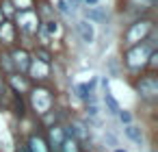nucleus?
<instances>
[{
    "instance_id": "22",
    "label": "nucleus",
    "mask_w": 158,
    "mask_h": 152,
    "mask_svg": "<svg viewBox=\"0 0 158 152\" xmlns=\"http://www.w3.org/2000/svg\"><path fill=\"white\" fill-rule=\"evenodd\" d=\"M54 11H56V13H61V15H72L69 7L65 5V0H54Z\"/></svg>"
},
{
    "instance_id": "18",
    "label": "nucleus",
    "mask_w": 158,
    "mask_h": 152,
    "mask_svg": "<svg viewBox=\"0 0 158 152\" xmlns=\"http://www.w3.org/2000/svg\"><path fill=\"white\" fill-rule=\"evenodd\" d=\"M31 57H33V59H37V61H44V63L52 65V54H50V50H48L46 46H39V48H35V52H33Z\"/></svg>"
},
{
    "instance_id": "14",
    "label": "nucleus",
    "mask_w": 158,
    "mask_h": 152,
    "mask_svg": "<svg viewBox=\"0 0 158 152\" xmlns=\"http://www.w3.org/2000/svg\"><path fill=\"white\" fill-rule=\"evenodd\" d=\"M104 104H106V111L110 113V115H117L119 111H121V106H119V102L115 100V96L108 91V83L104 80Z\"/></svg>"
},
{
    "instance_id": "26",
    "label": "nucleus",
    "mask_w": 158,
    "mask_h": 152,
    "mask_svg": "<svg viewBox=\"0 0 158 152\" xmlns=\"http://www.w3.org/2000/svg\"><path fill=\"white\" fill-rule=\"evenodd\" d=\"M5 87H7V83H5V78H2V76H0V91H2Z\"/></svg>"
},
{
    "instance_id": "11",
    "label": "nucleus",
    "mask_w": 158,
    "mask_h": 152,
    "mask_svg": "<svg viewBox=\"0 0 158 152\" xmlns=\"http://www.w3.org/2000/svg\"><path fill=\"white\" fill-rule=\"evenodd\" d=\"M5 83L11 87V93H28V89H31V80L24 74H18V72L9 74Z\"/></svg>"
},
{
    "instance_id": "20",
    "label": "nucleus",
    "mask_w": 158,
    "mask_h": 152,
    "mask_svg": "<svg viewBox=\"0 0 158 152\" xmlns=\"http://www.w3.org/2000/svg\"><path fill=\"white\" fill-rule=\"evenodd\" d=\"M123 130H126V135H128V137H130V139H132L134 143H139V145H141V141H143V135H141V128H136L134 124H128V126H126Z\"/></svg>"
},
{
    "instance_id": "8",
    "label": "nucleus",
    "mask_w": 158,
    "mask_h": 152,
    "mask_svg": "<svg viewBox=\"0 0 158 152\" xmlns=\"http://www.w3.org/2000/svg\"><path fill=\"white\" fill-rule=\"evenodd\" d=\"M11 61H13V67H15V72L18 74H24L26 76V72H28V65H31V52L26 50V48H13L11 52Z\"/></svg>"
},
{
    "instance_id": "5",
    "label": "nucleus",
    "mask_w": 158,
    "mask_h": 152,
    "mask_svg": "<svg viewBox=\"0 0 158 152\" xmlns=\"http://www.w3.org/2000/svg\"><path fill=\"white\" fill-rule=\"evenodd\" d=\"M134 91L143 98V100H147V102H154L156 98H158V78H156V74H143V76H139L136 80H134Z\"/></svg>"
},
{
    "instance_id": "3",
    "label": "nucleus",
    "mask_w": 158,
    "mask_h": 152,
    "mask_svg": "<svg viewBox=\"0 0 158 152\" xmlns=\"http://www.w3.org/2000/svg\"><path fill=\"white\" fill-rule=\"evenodd\" d=\"M154 28H156V26H154L152 20H147V18H136V20H134L132 24H128V28L123 31V46L130 48V46L143 41Z\"/></svg>"
},
{
    "instance_id": "19",
    "label": "nucleus",
    "mask_w": 158,
    "mask_h": 152,
    "mask_svg": "<svg viewBox=\"0 0 158 152\" xmlns=\"http://www.w3.org/2000/svg\"><path fill=\"white\" fill-rule=\"evenodd\" d=\"M11 5L15 11H31L37 7V0H11Z\"/></svg>"
},
{
    "instance_id": "21",
    "label": "nucleus",
    "mask_w": 158,
    "mask_h": 152,
    "mask_svg": "<svg viewBox=\"0 0 158 152\" xmlns=\"http://www.w3.org/2000/svg\"><path fill=\"white\" fill-rule=\"evenodd\" d=\"M0 13L5 15V20H13L15 9H13V5H11V0H0Z\"/></svg>"
},
{
    "instance_id": "27",
    "label": "nucleus",
    "mask_w": 158,
    "mask_h": 152,
    "mask_svg": "<svg viewBox=\"0 0 158 152\" xmlns=\"http://www.w3.org/2000/svg\"><path fill=\"white\" fill-rule=\"evenodd\" d=\"M115 152H126V150H121V148H117V150H115Z\"/></svg>"
},
{
    "instance_id": "15",
    "label": "nucleus",
    "mask_w": 158,
    "mask_h": 152,
    "mask_svg": "<svg viewBox=\"0 0 158 152\" xmlns=\"http://www.w3.org/2000/svg\"><path fill=\"white\" fill-rule=\"evenodd\" d=\"M63 141H65V128L52 126V128H50V143H52V148H54V150H61Z\"/></svg>"
},
{
    "instance_id": "25",
    "label": "nucleus",
    "mask_w": 158,
    "mask_h": 152,
    "mask_svg": "<svg viewBox=\"0 0 158 152\" xmlns=\"http://www.w3.org/2000/svg\"><path fill=\"white\" fill-rule=\"evenodd\" d=\"M100 2H102V0H82V7H95Z\"/></svg>"
},
{
    "instance_id": "2",
    "label": "nucleus",
    "mask_w": 158,
    "mask_h": 152,
    "mask_svg": "<svg viewBox=\"0 0 158 152\" xmlns=\"http://www.w3.org/2000/svg\"><path fill=\"white\" fill-rule=\"evenodd\" d=\"M13 26H15L18 35H22V37H35L37 31H39V26H41V18L37 15L35 9H31V11H15Z\"/></svg>"
},
{
    "instance_id": "17",
    "label": "nucleus",
    "mask_w": 158,
    "mask_h": 152,
    "mask_svg": "<svg viewBox=\"0 0 158 152\" xmlns=\"http://www.w3.org/2000/svg\"><path fill=\"white\" fill-rule=\"evenodd\" d=\"M0 67H2V74H5V76H9V74H13V72H15V67H13V61H11V54H9V52H0Z\"/></svg>"
},
{
    "instance_id": "1",
    "label": "nucleus",
    "mask_w": 158,
    "mask_h": 152,
    "mask_svg": "<svg viewBox=\"0 0 158 152\" xmlns=\"http://www.w3.org/2000/svg\"><path fill=\"white\" fill-rule=\"evenodd\" d=\"M156 39H158V35H156V28H154L143 41H139V44L126 48V52H123V63H126V67H128L130 72H141V70L147 67V61H149L152 52H156V48H158V41H156Z\"/></svg>"
},
{
    "instance_id": "16",
    "label": "nucleus",
    "mask_w": 158,
    "mask_h": 152,
    "mask_svg": "<svg viewBox=\"0 0 158 152\" xmlns=\"http://www.w3.org/2000/svg\"><path fill=\"white\" fill-rule=\"evenodd\" d=\"M41 26L46 28V33L54 39L56 35H61V22H59V18H50V20H44L41 22Z\"/></svg>"
},
{
    "instance_id": "6",
    "label": "nucleus",
    "mask_w": 158,
    "mask_h": 152,
    "mask_svg": "<svg viewBox=\"0 0 158 152\" xmlns=\"http://www.w3.org/2000/svg\"><path fill=\"white\" fill-rule=\"evenodd\" d=\"M82 18L89 20L91 24H106L110 18V11H108V7H104L100 2L95 7H82Z\"/></svg>"
},
{
    "instance_id": "4",
    "label": "nucleus",
    "mask_w": 158,
    "mask_h": 152,
    "mask_svg": "<svg viewBox=\"0 0 158 152\" xmlns=\"http://www.w3.org/2000/svg\"><path fill=\"white\" fill-rule=\"evenodd\" d=\"M28 102H31V106L35 109V113L46 115V113L52 111L54 96H52V91L46 89V87H33V89H28Z\"/></svg>"
},
{
    "instance_id": "10",
    "label": "nucleus",
    "mask_w": 158,
    "mask_h": 152,
    "mask_svg": "<svg viewBox=\"0 0 158 152\" xmlns=\"http://www.w3.org/2000/svg\"><path fill=\"white\" fill-rule=\"evenodd\" d=\"M50 67H52V65H48V63H44V61L31 59L26 78H28V80H39V83H41V80H46V78L50 76Z\"/></svg>"
},
{
    "instance_id": "24",
    "label": "nucleus",
    "mask_w": 158,
    "mask_h": 152,
    "mask_svg": "<svg viewBox=\"0 0 158 152\" xmlns=\"http://www.w3.org/2000/svg\"><path fill=\"white\" fill-rule=\"evenodd\" d=\"M117 117H119V119H121V124H126V126H128V124H132V115H130L128 111H119V113H117Z\"/></svg>"
},
{
    "instance_id": "7",
    "label": "nucleus",
    "mask_w": 158,
    "mask_h": 152,
    "mask_svg": "<svg viewBox=\"0 0 158 152\" xmlns=\"http://www.w3.org/2000/svg\"><path fill=\"white\" fill-rule=\"evenodd\" d=\"M121 5L126 11L134 13L136 18H145V13L158 5V0H121Z\"/></svg>"
},
{
    "instance_id": "23",
    "label": "nucleus",
    "mask_w": 158,
    "mask_h": 152,
    "mask_svg": "<svg viewBox=\"0 0 158 152\" xmlns=\"http://www.w3.org/2000/svg\"><path fill=\"white\" fill-rule=\"evenodd\" d=\"M65 5L69 7V11H72V13H76V11H80V9H82V0H65Z\"/></svg>"
},
{
    "instance_id": "9",
    "label": "nucleus",
    "mask_w": 158,
    "mask_h": 152,
    "mask_svg": "<svg viewBox=\"0 0 158 152\" xmlns=\"http://www.w3.org/2000/svg\"><path fill=\"white\" fill-rule=\"evenodd\" d=\"M74 28H76V33H78L80 41H82L85 46H91V44L95 41V24H91L89 20H85V18L76 20Z\"/></svg>"
},
{
    "instance_id": "13",
    "label": "nucleus",
    "mask_w": 158,
    "mask_h": 152,
    "mask_svg": "<svg viewBox=\"0 0 158 152\" xmlns=\"http://www.w3.org/2000/svg\"><path fill=\"white\" fill-rule=\"evenodd\" d=\"M74 91H76V96L82 100V102H89V100H95V78L91 80V83H78V85H74Z\"/></svg>"
},
{
    "instance_id": "12",
    "label": "nucleus",
    "mask_w": 158,
    "mask_h": 152,
    "mask_svg": "<svg viewBox=\"0 0 158 152\" xmlns=\"http://www.w3.org/2000/svg\"><path fill=\"white\" fill-rule=\"evenodd\" d=\"M0 39H2L5 46H13L15 39H18V31L13 26V20H5L0 24Z\"/></svg>"
}]
</instances>
